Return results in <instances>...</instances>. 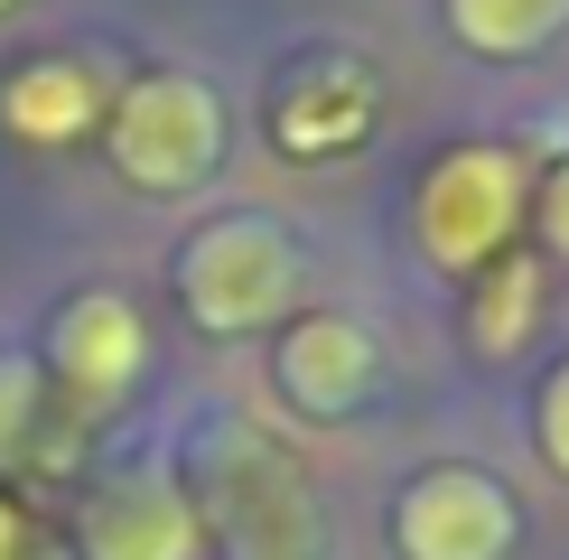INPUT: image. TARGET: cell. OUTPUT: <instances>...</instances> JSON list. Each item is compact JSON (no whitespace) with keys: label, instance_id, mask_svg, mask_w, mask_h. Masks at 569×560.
<instances>
[{"label":"cell","instance_id":"3","mask_svg":"<svg viewBox=\"0 0 569 560\" xmlns=\"http://www.w3.org/2000/svg\"><path fill=\"white\" fill-rule=\"evenodd\" d=\"M290 243L262 224V216H224V224H206L197 243H187V262H178V290H187V309H197V327H262L290 309Z\"/></svg>","mask_w":569,"mask_h":560},{"label":"cell","instance_id":"14","mask_svg":"<svg viewBox=\"0 0 569 560\" xmlns=\"http://www.w3.org/2000/svg\"><path fill=\"white\" fill-rule=\"evenodd\" d=\"M541 243H551L560 262H569V159H560L551 178H541Z\"/></svg>","mask_w":569,"mask_h":560},{"label":"cell","instance_id":"15","mask_svg":"<svg viewBox=\"0 0 569 560\" xmlns=\"http://www.w3.org/2000/svg\"><path fill=\"white\" fill-rule=\"evenodd\" d=\"M0 560H29V532H19V513L0 504Z\"/></svg>","mask_w":569,"mask_h":560},{"label":"cell","instance_id":"7","mask_svg":"<svg viewBox=\"0 0 569 560\" xmlns=\"http://www.w3.org/2000/svg\"><path fill=\"white\" fill-rule=\"evenodd\" d=\"M84 551L93 560H197V513L178 486H112L84 513Z\"/></svg>","mask_w":569,"mask_h":560},{"label":"cell","instance_id":"4","mask_svg":"<svg viewBox=\"0 0 569 560\" xmlns=\"http://www.w3.org/2000/svg\"><path fill=\"white\" fill-rule=\"evenodd\" d=\"M513 216H523V159L513 150H448L430 169V187H420V243L448 271L495 262Z\"/></svg>","mask_w":569,"mask_h":560},{"label":"cell","instance_id":"11","mask_svg":"<svg viewBox=\"0 0 569 560\" xmlns=\"http://www.w3.org/2000/svg\"><path fill=\"white\" fill-rule=\"evenodd\" d=\"M532 262H505V271H495V290H486V346H513V337H523V309H532Z\"/></svg>","mask_w":569,"mask_h":560},{"label":"cell","instance_id":"10","mask_svg":"<svg viewBox=\"0 0 569 560\" xmlns=\"http://www.w3.org/2000/svg\"><path fill=\"white\" fill-rule=\"evenodd\" d=\"M569 19V0H448V29L486 57H523Z\"/></svg>","mask_w":569,"mask_h":560},{"label":"cell","instance_id":"16","mask_svg":"<svg viewBox=\"0 0 569 560\" xmlns=\"http://www.w3.org/2000/svg\"><path fill=\"white\" fill-rule=\"evenodd\" d=\"M0 10H10V0H0Z\"/></svg>","mask_w":569,"mask_h":560},{"label":"cell","instance_id":"12","mask_svg":"<svg viewBox=\"0 0 569 560\" xmlns=\"http://www.w3.org/2000/svg\"><path fill=\"white\" fill-rule=\"evenodd\" d=\"M29 411H38V373L19 356H0V467H10L19 439H29Z\"/></svg>","mask_w":569,"mask_h":560},{"label":"cell","instance_id":"5","mask_svg":"<svg viewBox=\"0 0 569 560\" xmlns=\"http://www.w3.org/2000/svg\"><path fill=\"white\" fill-rule=\"evenodd\" d=\"M411 560H505L513 551V496L477 467H430L392 513Z\"/></svg>","mask_w":569,"mask_h":560},{"label":"cell","instance_id":"9","mask_svg":"<svg viewBox=\"0 0 569 560\" xmlns=\"http://www.w3.org/2000/svg\"><path fill=\"white\" fill-rule=\"evenodd\" d=\"M93 112H103V93H93L84 66H29V76L0 84V122L19 140H76Z\"/></svg>","mask_w":569,"mask_h":560},{"label":"cell","instance_id":"1","mask_svg":"<svg viewBox=\"0 0 569 560\" xmlns=\"http://www.w3.org/2000/svg\"><path fill=\"white\" fill-rule=\"evenodd\" d=\"M206 513H216L233 560H327V532H318L299 467L252 430L206 439Z\"/></svg>","mask_w":569,"mask_h":560},{"label":"cell","instance_id":"8","mask_svg":"<svg viewBox=\"0 0 569 560\" xmlns=\"http://www.w3.org/2000/svg\"><path fill=\"white\" fill-rule=\"evenodd\" d=\"M57 364H66V383L76 392H122L131 373H140V318H131V299H112V290H93L76 299V309L57 318Z\"/></svg>","mask_w":569,"mask_h":560},{"label":"cell","instance_id":"13","mask_svg":"<svg viewBox=\"0 0 569 560\" xmlns=\"http://www.w3.org/2000/svg\"><path fill=\"white\" fill-rule=\"evenodd\" d=\"M541 449H551V467L569 477V364L551 373V392H541Z\"/></svg>","mask_w":569,"mask_h":560},{"label":"cell","instance_id":"6","mask_svg":"<svg viewBox=\"0 0 569 560\" xmlns=\"http://www.w3.org/2000/svg\"><path fill=\"white\" fill-rule=\"evenodd\" d=\"M280 383H290L299 411L346 420L373 392V337H365V327H346V318H299L290 337H280Z\"/></svg>","mask_w":569,"mask_h":560},{"label":"cell","instance_id":"2","mask_svg":"<svg viewBox=\"0 0 569 560\" xmlns=\"http://www.w3.org/2000/svg\"><path fill=\"white\" fill-rule=\"evenodd\" d=\"M224 150V112L206 84L187 76H140L122 93V112H112V169H122L131 187H197L206 169H216Z\"/></svg>","mask_w":569,"mask_h":560}]
</instances>
